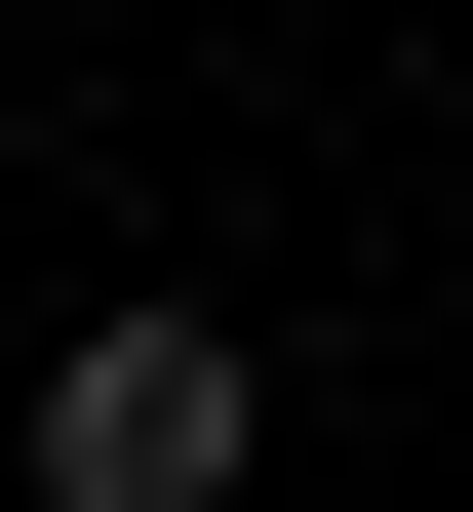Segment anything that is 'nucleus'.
I'll return each mask as SVG.
<instances>
[{
	"mask_svg": "<svg viewBox=\"0 0 473 512\" xmlns=\"http://www.w3.org/2000/svg\"><path fill=\"white\" fill-rule=\"evenodd\" d=\"M237 473H276L237 316H79V355H40V512H237Z\"/></svg>",
	"mask_w": 473,
	"mask_h": 512,
	"instance_id": "nucleus-1",
	"label": "nucleus"
}]
</instances>
